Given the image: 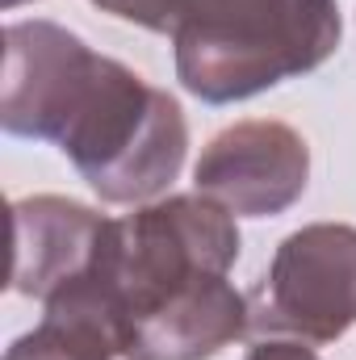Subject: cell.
Returning a JSON list of instances; mask_svg holds the SVG:
<instances>
[{
  "label": "cell",
  "instance_id": "6da1fadb",
  "mask_svg": "<svg viewBox=\"0 0 356 360\" xmlns=\"http://www.w3.org/2000/svg\"><path fill=\"white\" fill-rule=\"evenodd\" d=\"M0 126L13 139L55 143L105 205L168 197L189 160L177 96L46 17L4 25Z\"/></svg>",
  "mask_w": 356,
  "mask_h": 360
},
{
  "label": "cell",
  "instance_id": "7a4b0ae2",
  "mask_svg": "<svg viewBox=\"0 0 356 360\" xmlns=\"http://www.w3.org/2000/svg\"><path fill=\"white\" fill-rule=\"evenodd\" d=\"M180 89L235 105L319 72L344 38L340 0H168Z\"/></svg>",
  "mask_w": 356,
  "mask_h": 360
},
{
  "label": "cell",
  "instance_id": "3957f363",
  "mask_svg": "<svg viewBox=\"0 0 356 360\" xmlns=\"http://www.w3.org/2000/svg\"><path fill=\"white\" fill-rule=\"evenodd\" d=\"M239 248L243 239L231 210L197 188L168 193L160 201L134 205L122 218H109L101 256L76 285L92 289L117 314V327H126L193 281L231 276Z\"/></svg>",
  "mask_w": 356,
  "mask_h": 360
},
{
  "label": "cell",
  "instance_id": "277c9868",
  "mask_svg": "<svg viewBox=\"0 0 356 360\" xmlns=\"http://www.w3.org/2000/svg\"><path fill=\"white\" fill-rule=\"evenodd\" d=\"M248 302L256 335L310 348L344 340L356 327V226L310 222L285 235Z\"/></svg>",
  "mask_w": 356,
  "mask_h": 360
},
{
  "label": "cell",
  "instance_id": "5b68a950",
  "mask_svg": "<svg viewBox=\"0 0 356 360\" xmlns=\"http://www.w3.org/2000/svg\"><path fill=\"white\" fill-rule=\"evenodd\" d=\"M306 184L310 147L276 117H248L218 130L193 164V188L235 218H276L302 201Z\"/></svg>",
  "mask_w": 356,
  "mask_h": 360
},
{
  "label": "cell",
  "instance_id": "8992f818",
  "mask_svg": "<svg viewBox=\"0 0 356 360\" xmlns=\"http://www.w3.org/2000/svg\"><path fill=\"white\" fill-rule=\"evenodd\" d=\"M109 218L76 197L34 193L13 201V276L8 289L51 302L59 289L84 281L101 256Z\"/></svg>",
  "mask_w": 356,
  "mask_h": 360
},
{
  "label": "cell",
  "instance_id": "52a82bcc",
  "mask_svg": "<svg viewBox=\"0 0 356 360\" xmlns=\"http://www.w3.org/2000/svg\"><path fill=\"white\" fill-rule=\"evenodd\" d=\"M252 331V302L231 276H205L122 327V360H214Z\"/></svg>",
  "mask_w": 356,
  "mask_h": 360
},
{
  "label": "cell",
  "instance_id": "ba28073f",
  "mask_svg": "<svg viewBox=\"0 0 356 360\" xmlns=\"http://www.w3.org/2000/svg\"><path fill=\"white\" fill-rule=\"evenodd\" d=\"M4 360H122L117 314L92 289L68 285L42 302L38 327L17 335Z\"/></svg>",
  "mask_w": 356,
  "mask_h": 360
},
{
  "label": "cell",
  "instance_id": "9c48e42d",
  "mask_svg": "<svg viewBox=\"0 0 356 360\" xmlns=\"http://www.w3.org/2000/svg\"><path fill=\"white\" fill-rule=\"evenodd\" d=\"M243 360H323V356L302 340H260V344L248 348Z\"/></svg>",
  "mask_w": 356,
  "mask_h": 360
},
{
  "label": "cell",
  "instance_id": "30bf717a",
  "mask_svg": "<svg viewBox=\"0 0 356 360\" xmlns=\"http://www.w3.org/2000/svg\"><path fill=\"white\" fill-rule=\"evenodd\" d=\"M4 8H17V4H34V0H0Z\"/></svg>",
  "mask_w": 356,
  "mask_h": 360
}]
</instances>
